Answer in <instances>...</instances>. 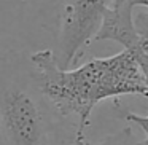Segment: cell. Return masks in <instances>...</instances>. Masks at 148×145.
I'll return each mask as SVG.
<instances>
[{
    "label": "cell",
    "instance_id": "7a4b0ae2",
    "mask_svg": "<svg viewBox=\"0 0 148 145\" xmlns=\"http://www.w3.org/2000/svg\"><path fill=\"white\" fill-rule=\"evenodd\" d=\"M0 135L5 145H75V126L40 89L27 54L0 53Z\"/></svg>",
    "mask_w": 148,
    "mask_h": 145
},
{
    "label": "cell",
    "instance_id": "5b68a950",
    "mask_svg": "<svg viewBox=\"0 0 148 145\" xmlns=\"http://www.w3.org/2000/svg\"><path fill=\"white\" fill-rule=\"evenodd\" d=\"M129 51L134 56L135 62H137V65H138V70H140L142 77H143V81L148 88V43L142 38V42L138 43L137 46L131 48Z\"/></svg>",
    "mask_w": 148,
    "mask_h": 145
},
{
    "label": "cell",
    "instance_id": "8992f818",
    "mask_svg": "<svg viewBox=\"0 0 148 145\" xmlns=\"http://www.w3.org/2000/svg\"><path fill=\"white\" fill-rule=\"evenodd\" d=\"M121 118L124 121H127L129 124H135L137 128H140L145 132V140L143 144L148 145V113L147 115H140V113H134V112H121L119 113Z\"/></svg>",
    "mask_w": 148,
    "mask_h": 145
},
{
    "label": "cell",
    "instance_id": "3957f363",
    "mask_svg": "<svg viewBox=\"0 0 148 145\" xmlns=\"http://www.w3.org/2000/svg\"><path fill=\"white\" fill-rule=\"evenodd\" d=\"M110 0H45L43 26L51 34V53L61 69H72L94 42Z\"/></svg>",
    "mask_w": 148,
    "mask_h": 145
},
{
    "label": "cell",
    "instance_id": "277c9868",
    "mask_svg": "<svg viewBox=\"0 0 148 145\" xmlns=\"http://www.w3.org/2000/svg\"><path fill=\"white\" fill-rule=\"evenodd\" d=\"M75 145H145V144L135 137L131 126H126L121 131L100 139L99 142H89L86 137L75 139Z\"/></svg>",
    "mask_w": 148,
    "mask_h": 145
},
{
    "label": "cell",
    "instance_id": "ba28073f",
    "mask_svg": "<svg viewBox=\"0 0 148 145\" xmlns=\"http://www.w3.org/2000/svg\"><path fill=\"white\" fill-rule=\"evenodd\" d=\"M129 7L134 10L135 7H143V8H148V0H127Z\"/></svg>",
    "mask_w": 148,
    "mask_h": 145
},
{
    "label": "cell",
    "instance_id": "52a82bcc",
    "mask_svg": "<svg viewBox=\"0 0 148 145\" xmlns=\"http://www.w3.org/2000/svg\"><path fill=\"white\" fill-rule=\"evenodd\" d=\"M134 24H135L138 35L148 43V11H143L137 18H134Z\"/></svg>",
    "mask_w": 148,
    "mask_h": 145
},
{
    "label": "cell",
    "instance_id": "6da1fadb",
    "mask_svg": "<svg viewBox=\"0 0 148 145\" xmlns=\"http://www.w3.org/2000/svg\"><path fill=\"white\" fill-rule=\"evenodd\" d=\"M40 89L67 120H75V139L84 137L91 113L99 102L121 96L148 99V88L129 49L108 58H92L75 69H61L51 49L29 54Z\"/></svg>",
    "mask_w": 148,
    "mask_h": 145
},
{
    "label": "cell",
    "instance_id": "9c48e42d",
    "mask_svg": "<svg viewBox=\"0 0 148 145\" xmlns=\"http://www.w3.org/2000/svg\"><path fill=\"white\" fill-rule=\"evenodd\" d=\"M0 145H5V144H3V139H2V135H0Z\"/></svg>",
    "mask_w": 148,
    "mask_h": 145
}]
</instances>
